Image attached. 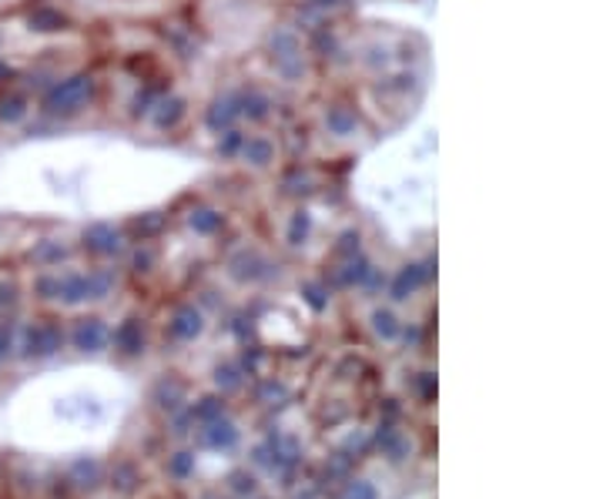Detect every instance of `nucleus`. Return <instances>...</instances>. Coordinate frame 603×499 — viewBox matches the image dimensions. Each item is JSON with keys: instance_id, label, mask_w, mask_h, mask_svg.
Wrapping results in <instances>:
<instances>
[{"instance_id": "7ed1b4c3", "label": "nucleus", "mask_w": 603, "mask_h": 499, "mask_svg": "<svg viewBox=\"0 0 603 499\" xmlns=\"http://www.w3.org/2000/svg\"><path fill=\"white\" fill-rule=\"evenodd\" d=\"M315 128L329 144L338 148H356L369 138V121L349 98H329L315 115Z\"/></svg>"}, {"instance_id": "f8f14e48", "label": "nucleus", "mask_w": 603, "mask_h": 499, "mask_svg": "<svg viewBox=\"0 0 603 499\" xmlns=\"http://www.w3.org/2000/svg\"><path fill=\"white\" fill-rule=\"evenodd\" d=\"M77 256V241H71L67 235H37L31 245H28V252H24V262L41 272V269H61V265H71Z\"/></svg>"}, {"instance_id": "412c9836", "label": "nucleus", "mask_w": 603, "mask_h": 499, "mask_svg": "<svg viewBox=\"0 0 603 499\" xmlns=\"http://www.w3.org/2000/svg\"><path fill=\"white\" fill-rule=\"evenodd\" d=\"M144 325H141V318H134V315H128L115 332H111V349L118 352V356H125V359H134V356H141L144 352Z\"/></svg>"}, {"instance_id": "1a4fd4ad", "label": "nucleus", "mask_w": 603, "mask_h": 499, "mask_svg": "<svg viewBox=\"0 0 603 499\" xmlns=\"http://www.w3.org/2000/svg\"><path fill=\"white\" fill-rule=\"evenodd\" d=\"M332 285L335 289H363V292H386V275L376 269V262L366 256V248L356 256L335 259L332 265Z\"/></svg>"}, {"instance_id": "6e6552de", "label": "nucleus", "mask_w": 603, "mask_h": 499, "mask_svg": "<svg viewBox=\"0 0 603 499\" xmlns=\"http://www.w3.org/2000/svg\"><path fill=\"white\" fill-rule=\"evenodd\" d=\"M189 121H192V98L185 91H161L141 124L151 134H179Z\"/></svg>"}, {"instance_id": "f257e3e1", "label": "nucleus", "mask_w": 603, "mask_h": 499, "mask_svg": "<svg viewBox=\"0 0 603 499\" xmlns=\"http://www.w3.org/2000/svg\"><path fill=\"white\" fill-rule=\"evenodd\" d=\"M262 54L279 85L302 88L312 80V44L305 41L299 24L292 21L272 24L262 37Z\"/></svg>"}, {"instance_id": "72a5a7b5", "label": "nucleus", "mask_w": 603, "mask_h": 499, "mask_svg": "<svg viewBox=\"0 0 603 499\" xmlns=\"http://www.w3.org/2000/svg\"><path fill=\"white\" fill-rule=\"evenodd\" d=\"M241 138H245V128H231V131L212 138V141H215V144H212V154H215L218 161H235V154H238V148H241Z\"/></svg>"}, {"instance_id": "58836bf2", "label": "nucleus", "mask_w": 603, "mask_h": 499, "mask_svg": "<svg viewBox=\"0 0 603 499\" xmlns=\"http://www.w3.org/2000/svg\"><path fill=\"white\" fill-rule=\"evenodd\" d=\"M286 399H289V389H286L282 382H276V379H269V382L258 386V402H266V405H282Z\"/></svg>"}, {"instance_id": "f03ea898", "label": "nucleus", "mask_w": 603, "mask_h": 499, "mask_svg": "<svg viewBox=\"0 0 603 499\" xmlns=\"http://www.w3.org/2000/svg\"><path fill=\"white\" fill-rule=\"evenodd\" d=\"M98 95L101 80L95 70H64L51 77V85L37 95V115H44L47 121L71 124L98 105Z\"/></svg>"}, {"instance_id": "6ab92c4d", "label": "nucleus", "mask_w": 603, "mask_h": 499, "mask_svg": "<svg viewBox=\"0 0 603 499\" xmlns=\"http://www.w3.org/2000/svg\"><path fill=\"white\" fill-rule=\"evenodd\" d=\"M185 228L195 238H218L228 228V211L212 202H198L185 211Z\"/></svg>"}, {"instance_id": "393cba45", "label": "nucleus", "mask_w": 603, "mask_h": 499, "mask_svg": "<svg viewBox=\"0 0 603 499\" xmlns=\"http://www.w3.org/2000/svg\"><path fill=\"white\" fill-rule=\"evenodd\" d=\"M67 479H71L77 489L91 492V489H98V486L105 482V466H101L98 456H77V459L71 463V469H67Z\"/></svg>"}, {"instance_id": "a19ab883", "label": "nucleus", "mask_w": 603, "mask_h": 499, "mask_svg": "<svg viewBox=\"0 0 603 499\" xmlns=\"http://www.w3.org/2000/svg\"><path fill=\"white\" fill-rule=\"evenodd\" d=\"M338 499H376V486L366 482V479H353V482L346 486V492H342Z\"/></svg>"}, {"instance_id": "e433bc0d", "label": "nucleus", "mask_w": 603, "mask_h": 499, "mask_svg": "<svg viewBox=\"0 0 603 499\" xmlns=\"http://www.w3.org/2000/svg\"><path fill=\"white\" fill-rule=\"evenodd\" d=\"M356 252H363V235H359V228H346L335 241V259H346Z\"/></svg>"}, {"instance_id": "2eb2a0df", "label": "nucleus", "mask_w": 603, "mask_h": 499, "mask_svg": "<svg viewBox=\"0 0 603 499\" xmlns=\"http://www.w3.org/2000/svg\"><path fill=\"white\" fill-rule=\"evenodd\" d=\"M54 275H57L54 308L80 312V308H88V305H91V299H88V269L61 265V269H54Z\"/></svg>"}, {"instance_id": "ddd939ff", "label": "nucleus", "mask_w": 603, "mask_h": 499, "mask_svg": "<svg viewBox=\"0 0 603 499\" xmlns=\"http://www.w3.org/2000/svg\"><path fill=\"white\" fill-rule=\"evenodd\" d=\"M202 128L208 131V138H218L231 128H245L241 124V111H238V88L228 85L222 91H215L202 111Z\"/></svg>"}, {"instance_id": "4468645a", "label": "nucleus", "mask_w": 603, "mask_h": 499, "mask_svg": "<svg viewBox=\"0 0 603 499\" xmlns=\"http://www.w3.org/2000/svg\"><path fill=\"white\" fill-rule=\"evenodd\" d=\"M64 336H67V346L74 352H80V356H98L111 343V328H108V322L101 315H77Z\"/></svg>"}, {"instance_id": "c9c22d12", "label": "nucleus", "mask_w": 603, "mask_h": 499, "mask_svg": "<svg viewBox=\"0 0 603 499\" xmlns=\"http://www.w3.org/2000/svg\"><path fill=\"white\" fill-rule=\"evenodd\" d=\"M195 473V453L192 449H179L175 456H168V476L171 479H189Z\"/></svg>"}, {"instance_id": "b1692460", "label": "nucleus", "mask_w": 603, "mask_h": 499, "mask_svg": "<svg viewBox=\"0 0 603 499\" xmlns=\"http://www.w3.org/2000/svg\"><path fill=\"white\" fill-rule=\"evenodd\" d=\"M151 402H154L158 409H164V412H179V409L189 402V389H185V382H182V379L164 376V379H158V382H154V389H151Z\"/></svg>"}, {"instance_id": "9d476101", "label": "nucleus", "mask_w": 603, "mask_h": 499, "mask_svg": "<svg viewBox=\"0 0 603 499\" xmlns=\"http://www.w3.org/2000/svg\"><path fill=\"white\" fill-rule=\"evenodd\" d=\"M437 275V259H422V262H406L399 265L389 279H386V295L392 305H406L409 299H416Z\"/></svg>"}, {"instance_id": "9b49d317", "label": "nucleus", "mask_w": 603, "mask_h": 499, "mask_svg": "<svg viewBox=\"0 0 603 499\" xmlns=\"http://www.w3.org/2000/svg\"><path fill=\"white\" fill-rule=\"evenodd\" d=\"M235 88H238V111H241L245 128H269L276 121L279 105L266 85H258V80H241Z\"/></svg>"}, {"instance_id": "c756f323", "label": "nucleus", "mask_w": 603, "mask_h": 499, "mask_svg": "<svg viewBox=\"0 0 603 499\" xmlns=\"http://www.w3.org/2000/svg\"><path fill=\"white\" fill-rule=\"evenodd\" d=\"M299 295H302V302H305L315 315H322V312L332 305V285L322 282V279H305V282L299 285Z\"/></svg>"}, {"instance_id": "a211bd4d", "label": "nucleus", "mask_w": 603, "mask_h": 499, "mask_svg": "<svg viewBox=\"0 0 603 499\" xmlns=\"http://www.w3.org/2000/svg\"><path fill=\"white\" fill-rule=\"evenodd\" d=\"M37 115V98L28 88H8L0 91V128L18 131Z\"/></svg>"}, {"instance_id": "4be33fe9", "label": "nucleus", "mask_w": 603, "mask_h": 499, "mask_svg": "<svg viewBox=\"0 0 603 499\" xmlns=\"http://www.w3.org/2000/svg\"><path fill=\"white\" fill-rule=\"evenodd\" d=\"M198 440H202V446L212 449V453H231V449L238 446L241 433H238V426L228 420V415H218V420H212V423L202 426Z\"/></svg>"}, {"instance_id": "39448f33", "label": "nucleus", "mask_w": 603, "mask_h": 499, "mask_svg": "<svg viewBox=\"0 0 603 499\" xmlns=\"http://www.w3.org/2000/svg\"><path fill=\"white\" fill-rule=\"evenodd\" d=\"M128 248H131V235L118 221H105V218L88 221L77 235V252H84L95 265H111V262L125 259Z\"/></svg>"}, {"instance_id": "2f4dec72", "label": "nucleus", "mask_w": 603, "mask_h": 499, "mask_svg": "<svg viewBox=\"0 0 603 499\" xmlns=\"http://www.w3.org/2000/svg\"><path fill=\"white\" fill-rule=\"evenodd\" d=\"M189 415H192V423H198V426L218 420V415H225V395H202V399L192 405Z\"/></svg>"}, {"instance_id": "423d86ee", "label": "nucleus", "mask_w": 603, "mask_h": 499, "mask_svg": "<svg viewBox=\"0 0 603 499\" xmlns=\"http://www.w3.org/2000/svg\"><path fill=\"white\" fill-rule=\"evenodd\" d=\"M67 346L64 328L54 318H34V322H18V359L24 362H47Z\"/></svg>"}, {"instance_id": "4c0bfd02", "label": "nucleus", "mask_w": 603, "mask_h": 499, "mask_svg": "<svg viewBox=\"0 0 603 499\" xmlns=\"http://www.w3.org/2000/svg\"><path fill=\"white\" fill-rule=\"evenodd\" d=\"M138 469L131 466V463H121V466H115V473H111V486L118 489V492H134L138 489Z\"/></svg>"}, {"instance_id": "5701e85b", "label": "nucleus", "mask_w": 603, "mask_h": 499, "mask_svg": "<svg viewBox=\"0 0 603 499\" xmlns=\"http://www.w3.org/2000/svg\"><path fill=\"white\" fill-rule=\"evenodd\" d=\"M369 332H373L379 343H386V346L399 343V332H402L399 312L392 305H373V312H369Z\"/></svg>"}, {"instance_id": "dca6fc26", "label": "nucleus", "mask_w": 603, "mask_h": 499, "mask_svg": "<svg viewBox=\"0 0 603 499\" xmlns=\"http://www.w3.org/2000/svg\"><path fill=\"white\" fill-rule=\"evenodd\" d=\"M205 332H208V315L195 302H182V305H175V312L168 315V336H171V343L192 346V343H198L205 336Z\"/></svg>"}, {"instance_id": "aec40b11", "label": "nucleus", "mask_w": 603, "mask_h": 499, "mask_svg": "<svg viewBox=\"0 0 603 499\" xmlns=\"http://www.w3.org/2000/svg\"><path fill=\"white\" fill-rule=\"evenodd\" d=\"M315 235V215L309 205L295 202V208L286 215V225H282V241L286 248H292V252H299V248H305Z\"/></svg>"}, {"instance_id": "f3484780", "label": "nucleus", "mask_w": 603, "mask_h": 499, "mask_svg": "<svg viewBox=\"0 0 603 499\" xmlns=\"http://www.w3.org/2000/svg\"><path fill=\"white\" fill-rule=\"evenodd\" d=\"M396 54H399L396 44L376 37V41H366V44L353 54V61L359 64L363 74H369L373 80H379V77H386V74H396V67H399V57H396Z\"/></svg>"}, {"instance_id": "cd10ccee", "label": "nucleus", "mask_w": 603, "mask_h": 499, "mask_svg": "<svg viewBox=\"0 0 603 499\" xmlns=\"http://www.w3.org/2000/svg\"><path fill=\"white\" fill-rule=\"evenodd\" d=\"M21 302H24V289H21L18 275L0 272V318H14Z\"/></svg>"}, {"instance_id": "ea45409f", "label": "nucleus", "mask_w": 603, "mask_h": 499, "mask_svg": "<svg viewBox=\"0 0 603 499\" xmlns=\"http://www.w3.org/2000/svg\"><path fill=\"white\" fill-rule=\"evenodd\" d=\"M228 482H231V489H235L238 496H251V492L258 489V479H255L248 469H235V473L228 476Z\"/></svg>"}, {"instance_id": "7c9ffc66", "label": "nucleus", "mask_w": 603, "mask_h": 499, "mask_svg": "<svg viewBox=\"0 0 603 499\" xmlns=\"http://www.w3.org/2000/svg\"><path fill=\"white\" fill-rule=\"evenodd\" d=\"M212 382H215L218 395H231V392H238V389H241L245 372H241V366H238V362H218V366H215V372H212Z\"/></svg>"}, {"instance_id": "473e14b6", "label": "nucleus", "mask_w": 603, "mask_h": 499, "mask_svg": "<svg viewBox=\"0 0 603 499\" xmlns=\"http://www.w3.org/2000/svg\"><path fill=\"white\" fill-rule=\"evenodd\" d=\"M18 359V322L0 318V369Z\"/></svg>"}, {"instance_id": "0eeeda50", "label": "nucleus", "mask_w": 603, "mask_h": 499, "mask_svg": "<svg viewBox=\"0 0 603 499\" xmlns=\"http://www.w3.org/2000/svg\"><path fill=\"white\" fill-rule=\"evenodd\" d=\"M225 272L238 285H262L279 275V262H272V256L258 245H238L225 259Z\"/></svg>"}, {"instance_id": "a878e982", "label": "nucleus", "mask_w": 603, "mask_h": 499, "mask_svg": "<svg viewBox=\"0 0 603 499\" xmlns=\"http://www.w3.org/2000/svg\"><path fill=\"white\" fill-rule=\"evenodd\" d=\"M67 28H71V18L54 4H41L28 14V31L31 34H64Z\"/></svg>"}, {"instance_id": "f704fd0d", "label": "nucleus", "mask_w": 603, "mask_h": 499, "mask_svg": "<svg viewBox=\"0 0 603 499\" xmlns=\"http://www.w3.org/2000/svg\"><path fill=\"white\" fill-rule=\"evenodd\" d=\"M128 262L131 272H151L158 265V248L151 241H138L134 248H128Z\"/></svg>"}, {"instance_id": "bb28decb", "label": "nucleus", "mask_w": 603, "mask_h": 499, "mask_svg": "<svg viewBox=\"0 0 603 499\" xmlns=\"http://www.w3.org/2000/svg\"><path fill=\"white\" fill-rule=\"evenodd\" d=\"M315 192H319V178H315L309 169H292V172H286V178H282V195H286V198L302 202V198H309V195H315Z\"/></svg>"}, {"instance_id": "79ce46f5", "label": "nucleus", "mask_w": 603, "mask_h": 499, "mask_svg": "<svg viewBox=\"0 0 603 499\" xmlns=\"http://www.w3.org/2000/svg\"><path fill=\"white\" fill-rule=\"evenodd\" d=\"M419 389H422V399H433V395H437V376H433V372H422Z\"/></svg>"}, {"instance_id": "20e7f679", "label": "nucleus", "mask_w": 603, "mask_h": 499, "mask_svg": "<svg viewBox=\"0 0 603 499\" xmlns=\"http://www.w3.org/2000/svg\"><path fill=\"white\" fill-rule=\"evenodd\" d=\"M286 161V148H282V138L272 131V128H245V138H241V148L235 154V164L248 175H276Z\"/></svg>"}, {"instance_id": "c85d7f7f", "label": "nucleus", "mask_w": 603, "mask_h": 499, "mask_svg": "<svg viewBox=\"0 0 603 499\" xmlns=\"http://www.w3.org/2000/svg\"><path fill=\"white\" fill-rule=\"evenodd\" d=\"M376 443H379L383 456H389V463H402V459L409 456V449H412V443H409L402 433H396L389 423H383V426H379V433H376Z\"/></svg>"}]
</instances>
